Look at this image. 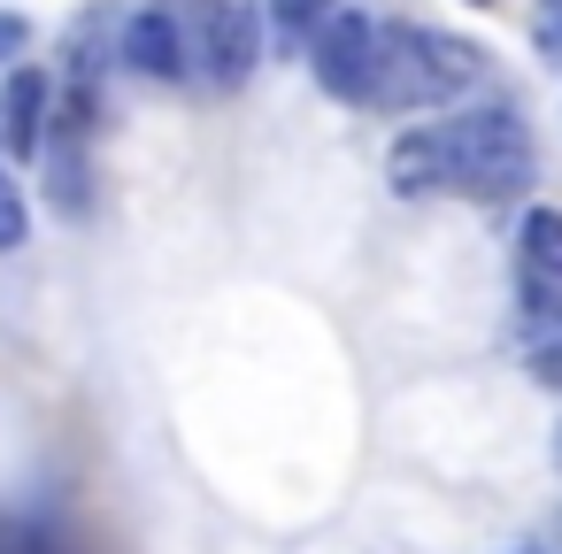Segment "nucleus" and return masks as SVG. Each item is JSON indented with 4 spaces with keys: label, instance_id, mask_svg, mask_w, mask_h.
I'll return each mask as SVG.
<instances>
[{
    "label": "nucleus",
    "instance_id": "obj_14",
    "mask_svg": "<svg viewBox=\"0 0 562 554\" xmlns=\"http://www.w3.org/2000/svg\"><path fill=\"white\" fill-rule=\"evenodd\" d=\"M24 47H32V16L24 9H0V70L24 63Z\"/></svg>",
    "mask_w": 562,
    "mask_h": 554
},
{
    "label": "nucleus",
    "instance_id": "obj_7",
    "mask_svg": "<svg viewBox=\"0 0 562 554\" xmlns=\"http://www.w3.org/2000/svg\"><path fill=\"white\" fill-rule=\"evenodd\" d=\"M47 208L63 224H78L93 208V162H86V139H47Z\"/></svg>",
    "mask_w": 562,
    "mask_h": 554
},
{
    "label": "nucleus",
    "instance_id": "obj_5",
    "mask_svg": "<svg viewBox=\"0 0 562 554\" xmlns=\"http://www.w3.org/2000/svg\"><path fill=\"white\" fill-rule=\"evenodd\" d=\"M116 63L147 86H186L193 55H186V16L178 9H132L116 16Z\"/></svg>",
    "mask_w": 562,
    "mask_h": 554
},
{
    "label": "nucleus",
    "instance_id": "obj_15",
    "mask_svg": "<svg viewBox=\"0 0 562 554\" xmlns=\"http://www.w3.org/2000/svg\"><path fill=\"white\" fill-rule=\"evenodd\" d=\"M524 362H531V377H539L547 393H562V339H547V347H531Z\"/></svg>",
    "mask_w": 562,
    "mask_h": 554
},
{
    "label": "nucleus",
    "instance_id": "obj_6",
    "mask_svg": "<svg viewBox=\"0 0 562 554\" xmlns=\"http://www.w3.org/2000/svg\"><path fill=\"white\" fill-rule=\"evenodd\" d=\"M47 124H55V78L32 70V63H9V78H0V155L40 162Z\"/></svg>",
    "mask_w": 562,
    "mask_h": 554
},
{
    "label": "nucleus",
    "instance_id": "obj_10",
    "mask_svg": "<svg viewBox=\"0 0 562 554\" xmlns=\"http://www.w3.org/2000/svg\"><path fill=\"white\" fill-rule=\"evenodd\" d=\"M508 331H516V347L531 354V347H547V339H562V285L554 278H524L516 270V316H508Z\"/></svg>",
    "mask_w": 562,
    "mask_h": 554
},
{
    "label": "nucleus",
    "instance_id": "obj_13",
    "mask_svg": "<svg viewBox=\"0 0 562 554\" xmlns=\"http://www.w3.org/2000/svg\"><path fill=\"white\" fill-rule=\"evenodd\" d=\"M531 55L562 70V0H531Z\"/></svg>",
    "mask_w": 562,
    "mask_h": 554
},
{
    "label": "nucleus",
    "instance_id": "obj_3",
    "mask_svg": "<svg viewBox=\"0 0 562 554\" xmlns=\"http://www.w3.org/2000/svg\"><path fill=\"white\" fill-rule=\"evenodd\" d=\"M262 0H193L186 9V55L193 78H209L216 93H239L262 70Z\"/></svg>",
    "mask_w": 562,
    "mask_h": 554
},
{
    "label": "nucleus",
    "instance_id": "obj_12",
    "mask_svg": "<svg viewBox=\"0 0 562 554\" xmlns=\"http://www.w3.org/2000/svg\"><path fill=\"white\" fill-rule=\"evenodd\" d=\"M32 239V201H24V185L0 170V255H16Z\"/></svg>",
    "mask_w": 562,
    "mask_h": 554
},
{
    "label": "nucleus",
    "instance_id": "obj_4",
    "mask_svg": "<svg viewBox=\"0 0 562 554\" xmlns=\"http://www.w3.org/2000/svg\"><path fill=\"white\" fill-rule=\"evenodd\" d=\"M308 55V78L331 93V101H347V109H370V70H378V16H362V9H339L316 24V39L301 47Z\"/></svg>",
    "mask_w": 562,
    "mask_h": 554
},
{
    "label": "nucleus",
    "instance_id": "obj_17",
    "mask_svg": "<svg viewBox=\"0 0 562 554\" xmlns=\"http://www.w3.org/2000/svg\"><path fill=\"white\" fill-rule=\"evenodd\" d=\"M554 462H562V423H554Z\"/></svg>",
    "mask_w": 562,
    "mask_h": 554
},
{
    "label": "nucleus",
    "instance_id": "obj_16",
    "mask_svg": "<svg viewBox=\"0 0 562 554\" xmlns=\"http://www.w3.org/2000/svg\"><path fill=\"white\" fill-rule=\"evenodd\" d=\"M508 554H562V546H547V539H516Z\"/></svg>",
    "mask_w": 562,
    "mask_h": 554
},
{
    "label": "nucleus",
    "instance_id": "obj_8",
    "mask_svg": "<svg viewBox=\"0 0 562 554\" xmlns=\"http://www.w3.org/2000/svg\"><path fill=\"white\" fill-rule=\"evenodd\" d=\"M385 185L401 201H431L439 193V147H431V124H408L393 147H385Z\"/></svg>",
    "mask_w": 562,
    "mask_h": 554
},
{
    "label": "nucleus",
    "instance_id": "obj_18",
    "mask_svg": "<svg viewBox=\"0 0 562 554\" xmlns=\"http://www.w3.org/2000/svg\"><path fill=\"white\" fill-rule=\"evenodd\" d=\"M470 9H501V0H470Z\"/></svg>",
    "mask_w": 562,
    "mask_h": 554
},
{
    "label": "nucleus",
    "instance_id": "obj_9",
    "mask_svg": "<svg viewBox=\"0 0 562 554\" xmlns=\"http://www.w3.org/2000/svg\"><path fill=\"white\" fill-rule=\"evenodd\" d=\"M516 270L562 285V208H554V201H531V208L516 216Z\"/></svg>",
    "mask_w": 562,
    "mask_h": 554
},
{
    "label": "nucleus",
    "instance_id": "obj_2",
    "mask_svg": "<svg viewBox=\"0 0 562 554\" xmlns=\"http://www.w3.org/2000/svg\"><path fill=\"white\" fill-rule=\"evenodd\" d=\"M493 78V55L462 32L431 24H378V70H370V109L416 116V109H462Z\"/></svg>",
    "mask_w": 562,
    "mask_h": 554
},
{
    "label": "nucleus",
    "instance_id": "obj_1",
    "mask_svg": "<svg viewBox=\"0 0 562 554\" xmlns=\"http://www.w3.org/2000/svg\"><path fill=\"white\" fill-rule=\"evenodd\" d=\"M431 147H439V193H462V201H524L539 185V147H531V124H524L516 101L447 109L431 124Z\"/></svg>",
    "mask_w": 562,
    "mask_h": 554
},
{
    "label": "nucleus",
    "instance_id": "obj_11",
    "mask_svg": "<svg viewBox=\"0 0 562 554\" xmlns=\"http://www.w3.org/2000/svg\"><path fill=\"white\" fill-rule=\"evenodd\" d=\"M339 9V0H262V32L285 47V55H301L308 39H316V24Z\"/></svg>",
    "mask_w": 562,
    "mask_h": 554
}]
</instances>
